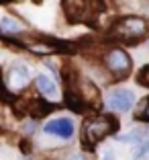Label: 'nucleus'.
Here are the masks:
<instances>
[{
    "mask_svg": "<svg viewBox=\"0 0 149 160\" xmlns=\"http://www.w3.org/2000/svg\"><path fill=\"white\" fill-rule=\"evenodd\" d=\"M106 105L112 111H117V113H127L135 105V94L131 92L129 88H114V90L108 92Z\"/></svg>",
    "mask_w": 149,
    "mask_h": 160,
    "instance_id": "obj_5",
    "label": "nucleus"
},
{
    "mask_svg": "<svg viewBox=\"0 0 149 160\" xmlns=\"http://www.w3.org/2000/svg\"><path fill=\"white\" fill-rule=\"evenodd\" d=\"M147 47H149V41H147Z\"/></svg>",
    "mask_w": 149,
    "mask_h": 160,
    "instance_id": "obj_15",
    "label": "nucleus"
},
{
    "mask_svg": "<svg viewBox=\"0 0 149 160\" xmlns=\"http://www.w3.org/2000/svg\"><path fill=\"white\" fill-rule=\"evenodd\" d=\"M149 138V129H133L127 136H119L121 142H145Z\"/></svg>",
    "mask_w": 149,
    "mask_h": 160,
    "instance_id": "obj_11",
    "label": "nucleus"
},
{
    "mask_svg": "<svg viewBox=\"0 0 149 160\" xmlns=\"http://www.w3.org/2000/svg\"><path fill=\"white\" fill-rule=\"evenodd\" d=\"M135 117H137V119H141V121H147V123H149V97L141 101V107L137 109Z\"/></svg>",
    "mask_w": 149,
    "mask_h": 160,
    "instance_id": "obj_12",
    "label": "nucleus"
},
{
    "mask_svg": "<svg viewBox=\"0 0 149 160\" xmlns=\"http://www.w3.org/2000/svg\"><path fill=\"white\" fill-rule=\"evenodd\" d=\"M119 121L110 115H100V117H90L82 123V146L92 150L98 142H102L104 138L117 133Z\"/></svg>",
    "mask_w": 149,
    "mask_h": 160,
    "instance_id": "obj_1",
    "label": "nucleus"
},
{
    "mask_svg": "<svg viewBox=\"0 0 149 160\" xmlns=\"http://www.w3.org/2000/svg\"><path fill=\"white\" fill-rule=\"evenodd\" d=\"M104 10L102 0H63V12L70 23H94Z\"/></svg>",
    "mask_w": 149,
    "mask_h": 160,
    "instance_id": "obj_3",
    "label": "nucleus"
},
{
    "mask_svg": "<svg viewBox=\"0 0 149 160\" xmlns=\"http://www.w3.org/2000/svg\"><path fill=\"white\" fill-rule=\"evenodd\" d=\"M149 33V23L143 17H125L112 25V39L125 43V45H137L143 41Z\"/></svg>",
    "mask_w": 149,
    "mask_h": 160,
    "instance_id": "obj_2",
    "label": "nucleus"
},
{
    "mask_svg": "<svg viewBox=\"0 0 149 160\" xmlns=\"http://www.w3.org/2000/svg\"><path fill=\"white\" fill-rule=\"evenodd\" d=\"M0 29H2L4 33H21V31H23V25L16 19H12V17H2V19H0Z\"/></svg>",
    "mask_w": 149,
    "mask_h": 160,
    "instance_id": "obj_10",
    "label": "nucleus"
},
{
    "mask_svg": "<svg viewBox=\"0 0 149 160\" xmlns=\"http://www.w3.org/2000/svg\"><path fill=\"white\" fill-rule=\"evenodd\" d=\"M45 133L49 136H57L61 140H70L74 136V121L68 117H59V119H53L45 125Z\"/></svg>",
    "mask_w": 149,
    "mask_h": 160,
    "instance_id": "obj_7",
    "label": "nucleus"
},
{
    "mask_svg": "<svg viewBox=\"0 0 149 160\" xmlns=\"http://www.w3.org/2000/svg\"><path fill=\"white\" fill-rule=\"evenodd\" d=\"M104 62H106L108 72L114 76V80L127 78V76L131 74V68H133V60H131L129 53H127L125 49H121V47H112V49H108Z\"/></svg>",
    "mask_w": 149,
    "mask_h": 160,
    "instance_id": "obj_4",
    "label": "nucleus"
},
{
    "mask_svg": "<svg viewBox=\"0 0 149 160\" xmlns=\"http://www.w3.org/2000/svg\"><path fill=\"white\" fill-rule=\"evenodd\" d=\"M137 82L143 84V86H149V64L139 72V74H137Z\"/></svg>",
    "mask_w": 149,
    "mask_h": 160,
    "instance_id": "obj_13",
    "label": "nucleus"
},
{
    "mask_svg": "<svg viewBox=\"0 0 149 160\" xmlns=\"http://www.w3.org/2000/svg\"><path fill=\"white\" fill-rule=\"evenodd\" d=\"M31 80V70L25 62H16L12 68H10V74H8V88H25Z\"/></svg>",
    "mask_w": 149,
    "mask_h": 160,
    "instance_id": "obj_6",
    "label": "nucleus"
},
{
    "mask_svg": "<svg viewBox=\"0 0 149 160\" xmlns=\"http://www.w3.org/2000/svg\"><path fill=\"white\" fill-rule=\"evenodd\" d=\"M35 84H37V88L45 94L47 99H57V97H59V88H57L55 82L49 80L45 74H39L37 78H35Z\"/></svg>",
    "mask_w": 149,
    "mask_h": 160,
    "instance_id": "obj_8",
    "label": "nucleus"
},
{
    "mask_svg": "<svg viewBox=\"0 0 149 160\" xmlns=\"http://www.w3.org/2000/svg\"><path fill=\"white\" fill-rule=\"evenodd\" d=\"M53 109H55V105H49L45 101H29L27 103V113L33 117H43V115L51 113Z\"/></svg>",
    "mask_w": 149,
    "mask_h": 160,
    "instance_id": "obj_9",
    "label": "nucleus"
},
{
    "mask_svg": "<svg viewBox=\"0 0 149 160\" xmlns=\"http://www.w3.org/2000/svg\"><path fill=\"white\" fill-rule=\"evenodd\" d=\"M147 154H149V140H145V142H141L139 150H137V154H135V160H141L143 156H147Z\"/></svg>",
    "mask_w": 149,
    "mask_h": 160,
    "instance_id": "obj_14",
    "label": "nucleus"
}]
</instances>
